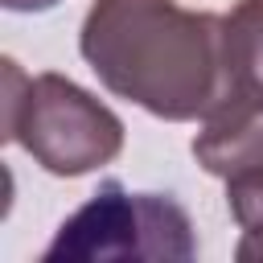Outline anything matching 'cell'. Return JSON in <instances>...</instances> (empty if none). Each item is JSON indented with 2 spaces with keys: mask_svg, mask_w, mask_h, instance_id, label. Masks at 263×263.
<instances>
[{
  "mask_svg": "<svg viewBox=\"0 0 263 263\" xmlns=\"http://www.w3.org/2000/svg\"><path fill=\"white\" fill-rule=\"evenodd\" d=\"M222 62L226 95L242 86H263V0H238L222 16Z\"/></svg>",
  "mask_w": 263,
  "mask_h": 263,
  "instance_id": "obj_5",
  "label": "cell"
},
{
  "mask_svg": "<svg viewBox=\"0 0 263 263\" xmlns=\"http://www.w3.org/2000/svg\"><path fill=\"white\" fill-rule=\"evenodd\" d=\"M226 205L242 230L234 255L242 263H263V173L242 177V181H226Z\"/></svg>",
  "mask_w": 263,
  "mask_h": 263,
  "instance_id": "obj_6",
  "label": "cell"
},
{
  "mask_svg": "<svg viewBox=\"0 0 263 263\" xmlns=\"http://www.w3.org/2000/svg\"><path fill=\"white\" fill-rule=\"evenodd\" d=\"M197 164L218 181L263 173V86H242L218 99L193 136Z\"/></svg>",
  "mask_w": 263,
  "mask_h": 263,
  "instance_id": "obj_4",
  "label": "cell"
},
{
  "mask_svg": "<svg viewBox=\"0 0 263 263\" xmlns=\"http://www.w3.org/2000/svg\"><path fill=\"white\" fill-rule=\"evenodd\" d=\"M4 140L21 144L45 173L82 177L123 152V119L66 74H25L4 58Z\"/></svg>",
  "mask_w": 263,
  "mask_h": 263,
  "instance_id": "obj_2",
  "label": "cell"
},
{
  "mask_svg": "<svg viewBox=\"0 0 263 263\" xmlns=\"http://www.w3.org/2000/svg\"><path fill=\"white\" fill-rule=\"evenodd\" d=\"M78 49L111 95L168 123H201L226 95L222 16L177 0H95Z\"/></svg>",
  "mask_w": 263,
  "mask_h": 263,
  "instance_id": "obj_1",
  "label": "cell"
},
{
  "mask_svg": "<svg viewBox=\"0 0 263 263\" xmlns=\"http://www.w3.org/2000/svg\"><path fill=\"white\" fill-rule=\"evenodd\" d=\"M8 12H45V8H53V4H62V0H0Z\"/></svg>",
  "mask_w": 263,
  "mask_h": 263,
  "instance_id": "obj_7",
  "label": "cell"
},
{
  "mask_svg": "<svg viewBox=\"0 0 263 263\" xmlns=\"http://www.w3.org/2000/svg\"><path fill=\"white\" fill-rule=\"evenodd\" d=\"M197 238L189 214L168 193H127L107 181L82 210H74L45 259H193Z\"/></svg>",
  "mask_w": 263,
  "mask_h": 263,
  "instance_id": "obj_3",
  "label": "cell"
}]
</instances>
